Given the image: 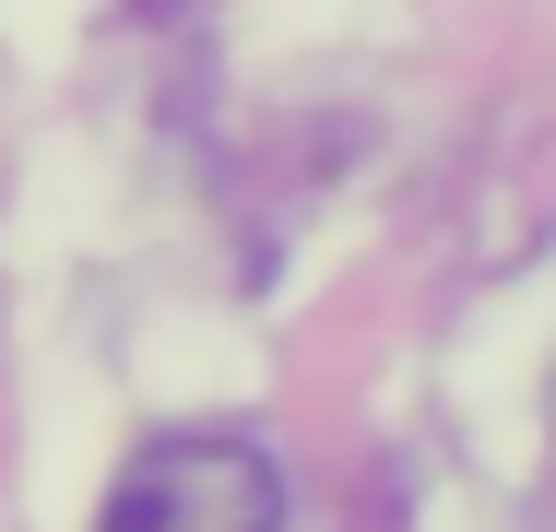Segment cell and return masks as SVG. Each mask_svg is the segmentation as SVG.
<instances>
[{"mask_svg": "<svg viewBox=\"0 0 556 532\" xmlns=\"http://www.w3.org/2000/svg\"><path fill=\"white\" fill-rule=\"evenodd\" d=\"M96 532H285V461L237 426H178L118 461Z\"/></svg>", "mask_w": 556, "mask_h": 532, "instance_id": "1", "label": "cell"}]
</instances>
